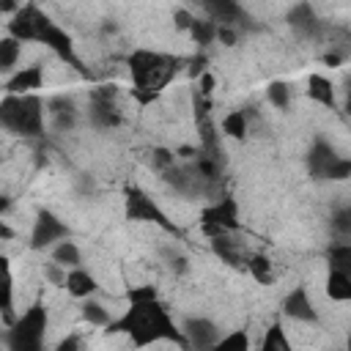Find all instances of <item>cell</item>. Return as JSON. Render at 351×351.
Here are the masks:
<instances>
[{
  "label": "cell",
  "instance_id": "cell-18",
  "mask_svg": "<svg viewBox=\"0 0 351 351\" xmlns=\"http://www.w3.org/2000/svg\"><path fill=\"white\" fill-rule=\"evenodd\" d=\"M307 93H310V99H315L318 104H326V107L335 104L332 82H329L326 77H321V74H313V77L307 80Z\"/></svg>",
  "mask_w": 351,
  "mask_h": 351
},
{
  "label": "cell",
  "instance_id": "cell-36",
  "mask_svg": "<svg viewBox=\"0 0 351 351\" xmlns=\"http://www.w3.org/2000/svg\"><path fill=\"white\" fill-rule=\"evenodd\" d=\"M173 19H176V27H181V30H189V27L195 25V16H192L189 11H184V8H178V11L173 14Z\"/></svg>",
  "mask_w": 351,
  "mask_h": 351
},
{
  "label": "cell",
  "instance_id": "cell-23",
  "mask_svg": "<svg viewBox=\"0 0 351 351\" xmlns=\"http://www.w3.org/2000/svg\"><path fill=\"white\" fill-rule=\"evenodd\" d=\"M247 269H250V274H252L261 285H269V282L274 280V274H271V263H269L266 255H252V258H247Z\"/></svg>",
  "mask_w": 351,
  "mask_h": 351
},
{
  "label": "cell",
  "instance_id": "cell-39",
  "mask_svg": "<svg viewBox=\"0 0 351 351\" xmlns=\"http://www.w3.org/2000/svg\"><path fill=\"white\" fill-rule=\"evenodd\" d=\"M214 90V77L211 74H203L200 77V96H208Z\"/></svg>",
  "mask_w": 351,
  "mask_h": 351
},
{
  "label": "cell",
  "instance_id": "cell-34",
  "mask_svg": "<svg viewBox=\"0 0 351 351\" xmlns=\"http://www.w3.org/2000/svg\"><path fill=\"white\" fill-rule=\"evenodd\" d=\"M55 118V129H71L74 126V121H77V112L71 110V112H58V115H52Z\"/></svg>",
  "mask_w": 351,
  "mask_h": 351
},
{
  "label": "cell",
  "instance_id": "cell-10",
  "mask_svg": "<svg viewBox=\"0 0 351 351\" xmlns=\"http://www.w3.org/2000/svg\"><path fill=\"white\" fill-rule=\"evenodd\" d=\"M282 313H285L288 318L307 321V324H315V321H318V313H315V307H313V302H310V296H307V291H304L302 285L293 288V291L282 299Z\"/></svg>",
  "mask_w": 351,
  "mask_h": 351
},
{
  "label": "cell",
  "instance_id": "cell-1",
  "mask_svg": "<svg viewBox=\"0 0 351 351\" xmlns=\"http://www.w3.org/2000/svg\"><path fill=\"white\" fill-rule=\"evenodd\" d=\"M110 329H123L134 346H148V343H156V340H176V343H184V335L176 329V324L170 321L167 310L159 304V299H151V302H137L132 304L123 318L118 324H112Z\"/></svg>",
  "mask_w": 351,
  "mask_h": 351
},
{
  "label": "cell",
  "instance_id": "cell-12",
  "mask_svg": "<svg viewBox=\"0 0 351 351\" xmlns=\"http://www.w3.org/2000/svg\"><path fill=\"white\" fill-rule=\"evenodd\" d=\"M288 25L296 30V36H307V38H315L318 33H321V19L315 16V11H313V5H307V3H299V5H293L291 11H288Z\"/></svg>",
  "mask_w": 351,
  "mask_h": 351
},
{
  "label": "cell",
  "instance_id": "cell-29",
  "mask_svg": "<svg viewBox=\"0 0 351 351\" xmlns=\"http://www.w3.org/2000/svg\"><path fill=\"white\" fill-rule=\"evenodd\" d=\"M266 96H269V101L274 104V107H280V110H285L288 107V101H291V90H288V85L285 82H271L269 88H266Z\"/></svg>",
  "mask_w": 351,
  "mask_h": 351
},
{
  "label": "cell",
  "instance_id": "cell-38",
  "mask_svg": "<svg viewBox=\"0 0 351 351\" xmlns=\"http://www.w3.org/2000/svg\"><path fill=\"white\" fill-rule=\"evenodd\" d=\"M58 351H82V346H80V337H77V335H69L66 340H60Z\"/></svg>",
  "mask_w": 351,
  "mask_h": 351
},
{
  "label": "cell",
  "instance_id": "cell-27",
  "mask_svg": "<svg viewBox=\"0 0 351 351\" xmlns=\"http://www.w3.org/2000/svg\"><path fill=\"white\" fill-rule=\"evenodd\" d=\"M214 351H250V340L244 332H230L214 346Z\"/></svg>",
  "mask_w": 351,
  "mask_h": 351
},
{
  "label": "cell",
  "instance_id": "cell-2",
  "mask_svg": "<svg viewBox=\"0 0 351 351\" xmlns=\"http://www.w3.org/2000/svg\"><path fill=\"white\" fill-rule=\"evenodd\" d=\"M178 60L151 52V49H137L129 55V71L134 80V96L140 101H154L159 88H165L170 82V77L176 74Z\"/></svg>",
  "mask_w": 351,
  "mask_h": 351
},
{
  "label": "cell",
  "instance_id": "cell-20",
  "mask_svg": "<svg viewBox=\"0 0 351 351\" xmlns=\"http://www.w3.org/2000/svg\"><path fill=\"white\" fill-rule=\"evenodd\" d=\"M329 266L332 271H340L351 280V244H335L329 250Z\"/></svg>",
  "mask_w": 351,
  "mask_h": 351
},
{
  "label": "cell",
  "instance_id": "cell-6",
  "mask_svg": "<svg viewBox=\"0 0 351 351\" xmlns=\"http://www.w3.org/2000/svg\"><path fill=\"white\" fill-rule=\"evenodd\" d=\"M36 41H41V44H47L49 49H55L63 60H69L74 69H82L80 66V60H77V55H74V44H71V36L66 33V30H60L49 16H44V14H38V36H36Z\"/></svg>",
  "mask_w": 351,
  "mask_h": 351
},
{
  "label": "cell",
  "instance_id": "cell-3",
  "mask_svg": "<svg viewBox=\"0 0 351 351\" xmlns=\"http://www.w3.org/2000/svg\"><path fill=\"white\" fill-rule=\"evenodd\" d=\"M0 121L14 134L36 137L44 129V104L38 96H5L0 107Z\"/></svg>",
  "mask_w": 351,
  "mask_h": 351
},
{
  "label": "cell",
  "instance_id": "cell-30",
  "mask_svg": "<svg viewBox=\"0 0 351 351\" xmlns=\"http://www.w3.org/2000/svg\"><path fill=\"white\" fill-rule=\"evenodd\" d=\"M324 178H329V181H343V178H351V159L337 156V159H335V162L326 167Z\"/></svg>",
  "mask_w": 351,
  "mask_h": 351
},
{
  "label": "cell",
  "instance_id": "cell-37",
  "mask_svg": "<svg viewBox=\"0 0 351 351\" xmlns=\"http://www.w3.org/2000/svg\"><path fill=\"white\" fill-rule=\"evenodd\" d=\"M217 27H219V25H217ZM217 38H219L225 47H233V44H236V30H233V27H219V30H217Z\"/></svg>",
  "mask_w": 351,
  "mask_h": 351
},
{
  "label": "cell",
  "instance_id": "cell-42",
  "mask_svg": "<svg viewBox=\"0 0 351 351\" xmlns=\"http://www.w3.org/2000/svg\"><path fill=\"white\" fill-rule=\"evenodd\" d=\"M346 107H348V112H351V88H348V101H346Z\"/></svg>",
  "mask_w": 351,
  "mask_h": 351
},
{
  "label": "cell",
  "instance_id": "cell-11",
  "mask_svg": "<svg viewBox=\"0 0 351 351\" xmlns=\"http://www.w3.org/2000/svg\"><path fill=\"white\" fill-rule=\"evenodd\" d=\"M208 19L219 27H236L241 25V19H247L244 8L239 3H230V0H217V3H203Z\"/></svg>",
  "mask_w": 351,
  "mask_h": 351
},
{
  "label": "cell",
  "instance_id": "cell-25",
  "mask_svg": "<svg viewBox=\"0 0 351 351\" xmlns=\"http://www.w3.org/2000/svg\"><path fill=\"white\" fill-rule=\"evenodd\" d=\"M192 30V36H195V41L200 44V47H208L214 38H217V25L211 22V19H195V25L189 27Z\"/></svg>",
  "mask_w": 351,
  "mask_h": 351
},
{
  "label": "cell",
  "instance_id": "cell-7",
  "mask_svg": "<svg viewBox=\"0 0 351 351\" xmlns=\"http://www.w3.org/2000/svg\"><path fill=\"white\" fill-rule=\"evenodd\" d=\"M66 236H69V228L55 214L38 211L36 225H33V236H30V247L33 250H44V247H49V244H55V241H60Z\"/></svg>",
  "mask_w": 351,
  "mask_h": 351
},
{
  "label": "cell",
  "instance_id": "cell-28",
  "mask_svg": "<svg viewBox=\"0 0 351 351\" xmlns=\"http://www.w3.org/2000/svg\"><path fill=\"white\" fill-rule=\"evenodd\" d=\"M82 318L90 321V324H99V326H110V315H107V310H104L99 302H90V299L82 304Z\"/></svg>",
  "mask_w": 351,
  "mask_h": 351
},
{
  "label": "cell",
  "instance_id": "cell-13",
  "mask_svg": "<svg viewBox=\"0 0 351 351\" xmlns=\"http://www.w3.org/2000/svg\"><path fill=\"white\" fill-rule=\"evenodd\" d=\"M36 88H41V66H27V69H22V71L14 74V77L8 80V85H5L8 96H27V93L36 90Z\"/></svg>",
  "mask_w": 351,
  "mask_h": 351
},
{
  "label": "cell",
  "instance_id": "cell-40",
  "mask_svg": "<svg viewBox=\"0 0 351 351\" xmlns=\"http://www.w3.org/2000/svg\"><path fill=\"white\" fill-rule=\"evenodd\" d=\"M324 63H326V66H337V63H340V55H337V52H326V55H324Z\"/></svg>",
  "mask_w": 351,
  "mask_h": 351
},
{
  "label": "cell",
  "instance_id": "cell-19",
  "mask_svg": "<svg viewBox=\"0 0 351 351\" xmlns=\"http://www.w3.org/2000/svg\"><path fill=\"white\" fill-rule=\"evenodd\" d=\"M326 293L335 302H351V280L340 271H329L326 277Z\"/></svg>",
  "mask_w": 351,
  "mask_h": 351
},
{
  "label": "cell",
  "instance_id": "cell-21",
  "mask_svg": "<svg viewBox=\"0 0 351 351\" xmlns=\"http://www.w3.org/2000/svg\"><path fill=\"white\" fill-rule=\"evenodd\" d=\"M52 258H55V263H60L63 269L66 266H71V269H77V263H80V250H77V244L74 241H58L55 244V250H52Z\"/></svg>",
  "mask_w": 351,
  "mask_h": 351
},
{
  "label": "cell",
  "instance_id": "cell-22",
  "mask_svg": "<svg viewBox=\"0 0 351 351\" xmlns=\"http://www.w3.org/2000/svg\"><path fill=\"white\" fill-rule=\"evenodd\" d=\"M222 132H225L228 137L241 140L244 132H247V112H244V110H233V112H228V115L222 118Z\"/></svg>",
  "mask_w": 351,
  "mask_h": 351
},
{
  "label": "cell",
  "instance_id": "cell-17",
  "mask_svg": "<svg viewBox=\"0 0 351 351\" xmlns=\"http://www.w3.org/2000/svg\"><path fill=\"white\" fill-rule=\"evenodd\" d=\"M66 291L71 296H77V299H85V296H90L96 291V280L85 269H71L69 271V280H66Z\"/></svg>",
  "mask_w": 351,
  "mask_h": 351
},
{
  "label": "cell",
  "instance_id": "cell-4",
  "mask_svg": "<svg viewBox=\"0 0 351 351\" xmlns=\"http://www.w3.org/2000/svg\"><path fill=\"white\" fill-rule=\"evenodd\" d=\"M44 329H47V310L41 304L27 307L8 329L5 343L8 351H41L44 343Z\"/></svg>",
  "mask_w": 351,
  "mask_h": 351
},
{
  "label": "cell",
  "instance_id": "cell-16",
  "mask_svg": "<svg viewBox=\"0 0 351 351\" xmlns=\"http://www.w3.org/2000/svg\"><path fill=\"white\" fill-rule=\"evenodd\" d=\"M211 247H214V252H217L225 263H230V266H247V263H244V247H241L239 241L228 239L225 233H222V236H214V239H211Z\"/></svg>",
  "mask_w": 351,
  "mask_h": 351
},
{
  "label": "cell",
  "instance_id": "cell-15",
  "mask_svg": "<svg viewBox=\"0 0 351 351\" xmlns=\"http://www.w3.org/2000/svg\"><path fill=\"white\" fill-rule=\"evenodd\" d=\"M335 159H337L335 148H332L329 143L318 140V143L310 148V154H307V170H310V176H313V178H324L326 167H329Z\"/></svg>",
  "mask_w": 351,
  "mask_h": 351
},
{
  "label": "cell",
  "instance_id": "cell-41",
  "mask_svg": "<svg viewBox=\"0 0 351 351\" xmlns=\"http://www.w3.org/2000/svg\"><path fill=\"white\" fill-rule=\"evenodd\" d=\"M0 236H3V239H11V228H8V225H5V222H3V225H0Z\"/></svg>",
  "mask_w": 351,
  "mask_h": 351
},
{
  "label": "cell",
  "instance_id": "cell-31",
  "mask_svg": "<svg viewBox=\"0 0 351 351\" xmlns=\"http://www.w3.org/2000/svg\"><path fill=\"white\" fill-rule=\"evenodd\" d=\"M44 277H47L52 285H66V280H69V274H66V269H63L60 263H49V266L44 269Z\"/></svg>",
  "mask_w": 351,
  "mask_h": 351
},
{
  "label": "cell",
  "instance_id": "cell-14",
  "mask_svg": "<svg viewBox=\"0 0 351 351\" xmlns=\"http://www.w3.org/2000/svg\"><path fill=\"white\" fill-rule=\"evenodd\" d=\"M88 115H90V123L96 129H112V126L121 123V115H118L115 104L107 101V99H96V96H90V112Z\"/></svg>",
  "mask_w": 351,
  "mask_h": 351
},
{
  "label": "cell",
  "instance_id": "cell-33",
  "mask_svg": "<svg viewBox=\"0 0 351 351\" xmlns=\"http://www.w3.org/2000/svg\"><path fill=\"white\" fill-rule=\"evenodd\" d=\"M154 165L165 173V170H170V167L176 165V156H173L167 148H154Z\"/></svg>",
  "mask_w": 351,
  "mask_h": 351
},
{
  "label": "cell",
  "instance_id": "cell-9",
  "mask_svg": "<svg viewBox=\"0 0 351 351\" xmlns=\"http://www.w3.org/2000/svg\"><path fill=\"white\" fill-rule=\"evenodd\" d=\"M184 337L189 340V346L195 351H214V346L222 340L219 329L206 318H189L184 324Z\"/></svg>",
  "mask_w": 351,
  "mask_h": 351
},
{
  "label": "cell",
  "instance_id": "cell-5",
  "mask_svg": "<svg viewBox=\"0 0 351 351\" xmlns=\"http://www.w3.org/2000/svg\"><path fill=\"white\" fill-rule=\"evenodd\" d=\"M126 217H129V219H137V222H154V225H159V228L176 233V225L165 217V211H162L140 186H132V189L126 192Z\"/></svg>",
  "mask_w": 351,
  "mask_h": 351
},
{
  "label": "cell",
  "instance_id": "cell-43",
  "mask_svg": "<svg viewBox=\"0 0 351 351\" xmlns=\"http://www.w3.org/2000/svg\"><path fill=\"white\" fill-rule=\"evenodd\" d=\"M348 351H351V337H348Z\"/></svg>",
  "mask_w": 351,
  "mask_h": 351
},
{
  "label": "cell",
  "instance_id": "cell-24",
  "mask_svg": "<svg viewBox=\"0 0 351 351\" xmlns=\"http://www.w3.org/2000/svg\"><path fill=\"white\" fill-rule=\"evenodd\" d=\"M261 351H291V343H288V337H285V332H282L280 324H271L269 326Z\"/></svg>",
  "mask_w": 351,
  "mask_h": 351
},
{
  "label": "cell",
  "instance_id": "cell-8",
  "mask_svg": "<svg viewBox=\"0 0 351 351\" xmlns=\"http://www.w3.org/2000/svg\"><path fill=\"white\" fill-rule=\"evenodd\" d=\"M239 225V206L233 197H217L206 211H203V228H217V230H233Z\"/></svg>",
  "mask_w": 351,
  "mask_h": 351
},
{
  "label": "cell",
  "instance_id": "cell-35",
  "mask_svg": "<svg viewBox=\"0 0 351 351\" xmlns=\"http://www.w3.org/2000/svg\"><path fill=\"white\" fill-rule=\"evenodd\" d=\"M335 228H337V230H343V233H348V230H351V206L335 214Z\"/></svg>",
  "mask_w": 351,
  "mask_h": 351
},
{
  "label": "cell",
  "instance_id": "cell-32",
  "mask_svg": "<svg viewBox=\"0 0 351 351\" xmlns=\"http://www.w3.org/2000/svg\"><path fill=\"white\" fill-rule=\"evenodd\" d=\"M126 296H129L132 304H137V302H151V299H156V291H154V285H140V288H132Z\"/></svg>",
  "mask_w": 351,
  "mask_h": 351
},
{
  "label": "cell",
  "instance_id": "cell-26",
  "mask_svg": "<svg viewBox=\"0 0 351 351\" xmlns=\"http://www.w3.org/2000/svg\"><path fill=\"white\" fill-rule=\"evenodd\" d=\"M16 58H19V41L11 38V36H5L0 41V69L3 71H11L14 63H16Z\"/></svg>",
  "mask_w": 351,
  "mask_h": 351
}]
</instances>
